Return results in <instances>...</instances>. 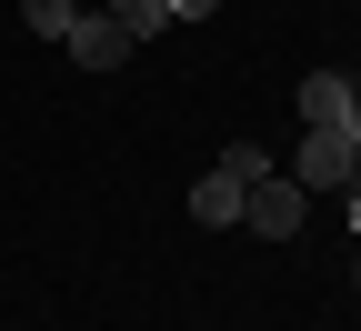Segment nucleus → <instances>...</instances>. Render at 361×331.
Here are the masks:
<instances>
[{
  "label": "nucleus",
  "instance_id": "obj_7",
  "mask_svg": "<svg viewBox=\"0 0 361 331\" xmlns=\"http://www.w3.org/2000/svg\"><path fill=\"white\" fill-rule=\"evenodd\" d=\"M221 171H231V181H261V171H281V161L251 151V140H231V151H221Z\"/></svg>",
  "mask_w": 361,
  "mask_h": 331
},
{
  "label": "nucleus",
  "instance_id": "obj_3",
  "mask_svg": "<svg viewBox=\"0 0 361 331\" xmlns=\"http://www.w3.org/2000/svg\"><path fill=\"white\" fill-rule=\"evenodd\" d=\"M61 51H71L80 71H121V61H130V30H121L111 11H80V20H71V40H61Z\"/></svg>",
  "mask_w": 361,
  "mask_h": 331
},
{
  "label": "nucleus",
  "instance_id": "obj_2",
  "mask_svg": "<svg viewBox=\"0 0 361 331\" xmlns=\"http://www.w3.org/2000/svg\"><path fill=\"white\" fill-rule=\"evenodd\" d=\"M351 161H361V140H351V131H301L291 181H301V191H351Z\"/></svg>",
  "mask_w": 361,
  "mask_h": 331
},
{
  "label": "nucleus",
  "instance_id": "obj_4",
  "mask_svg": "<svg viewBox=\"0 0 361 331\" xmlns=\"http://www.w3.org/2000/svg\"><path fill=\"white\" fill-rule=\"evenodd\" d=\"M241 201H251V181H231V171H211L201 191H191V221H201V231H241Z\"/></svg>",
  "mask_w": 361,
  "mask_h": 331
},
{
  "label": "nucleus",
  "instance_id": "obj_1",
  "mask_svg": "<svg viewBox=\"0 0 361 331\" xmlns=\"http://www.w3.org/2000/svg\"><path fill=\"white\" fill-rule=\"evenodd\" d=\"M301 211H311L301 181H291V171H261V181H251V201H241V231H261V241H291Z\"/></svg>",
  "mask_w": 361,
  "mask_h": 331
},
{
  "label": "nucleus",
  "instance_id": "obj_9",
  "mask_svg": "<svg viewBox=\"0 0 361 331\" xmlns=\"http://www.w3.org/2000/svg\"><path fill=\"white\" fill-rule=\"evenodd\" d=\"M341 201H361V161H351V191H341Z\"/></svg>",
  "mask_w": 361,
  "mask_h": 331
},
{
  "label": "nucleus",
  "instance_id": "obj_5",
  "mask_svg": "<svg viewBox=\"0 0 361 331\" xmlns=\"http://www.w3.org/2000/svg\"><path fill=\"white\" fill-rule=\"evenodd\" d=\"M111 20L130 30V51H141V40H161V30H171V0H111Z\"/></svg>",
  "mask_w": 361,
  "mask_h": 331
},
{
  "label": "nucleus",
  "instance_id": "obj_8",
  "mask_svg": "<svg viewBox=\"0 0 361 331\" xmlns=\"http://www.w3.org/2000/svg\"><path fill=\"white\" fill-rule=\"evenodd\" d=\"M221 11V0H171V20H211Z\"/></svg>",
  "mask_w": 361,
  "mask_h": 331
},
{
  "label": "nucleus",
  "instance_id": "obj_6",
  "mask_svg": "<svg viewBox=\"0 0 361 331\" xmlns=\"http://www.w3.org/2000/svg\"><path fill=\"white\" fill-rule=\"evenodd\" d=\"M20 20H30L40 40H71V20H80V0H20Z\"/></svg>",
  "mask_w": 361,
  "mask_h": 331
}]
</instances>
